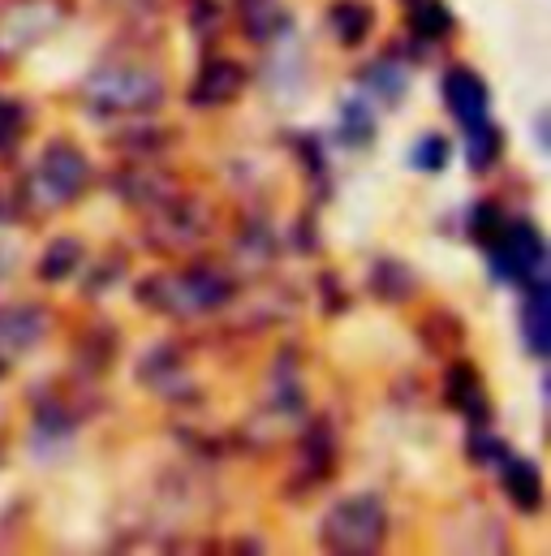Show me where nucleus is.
Here are the masks:
<instances>
[{"mask_svg": "<svg viewBox=\"0 0 551 556\" xmlns=\"http://www.w3.org/2000/svg\"><path fill=\"white\" fill-rule=\"evenodd\" d=\"M444 91H448V104H452V113L461 117V122H483V109H487V91H483V83L474 78V74H465V70H457V74H448V83H444Z\"/></svg>", "mask_w": 551, "mask_h": 556, "instance_id": "nucleus-1", "label": "nucleus"}, {"mask_svg": "<svg viewBox=\"0 0 551 556\" xmlns=\"http://www.w3.org/2000/svg\"><path fill=\"white\" fill-rule=\"evenodd\" d=\"M509 492H513L526 509H535V505H539V475H535L526 462L513 466V470H509Z\"/></svg>", "mask_w": 551, "mask_h": 556, "instance_id": "nucleus-2", "label": "nucleus"}]
</instances>
